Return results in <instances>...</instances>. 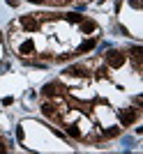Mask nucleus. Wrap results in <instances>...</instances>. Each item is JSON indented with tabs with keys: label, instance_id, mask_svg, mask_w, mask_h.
I'll return each instance as SVG.
<instances>
[{
	"label": "nucleus",
	"instance_id": "nucleus-7",
	"mask_svg": "<svg viewBox=\"0 0 143 154\" xmlns=\"http://www.w3.org/2000/svg\"><path fill=\"white\" fill-rule=\"evenodd\" d=\"M95 44H97L95 39H88V42H83V44L78 46V53H88V51H92V48H95Z\"/></svg>",
	"mask_w": 143,
	"mask_h": 154
},
{
	"label": "nucleus",
	"instance_id": "nucleus-4",
	"mask_svg": "<svg viewBox=\"0 0 143 154\" xmlns=\"http://www.w3.org/2000/svg\"><path fill=\"white\" fill-rule=\"evenodd\" d=\"M16 51H19V55H21V58H28V55H35V44L30 42V39H26L23 44H19V48H16Z\"/></svg>",
	"mask_w": 143,
	"mask_h": 154
},
{
	"label": "nucleus",
	"instance_id": "nucleus-3",
	"mask_svg": "<svg viewBox=\"0 0 143 154\" xmlns=\"http://www.w3.org/2000/svg\"><path fill=\"white\" fill-rule=\"evenodd\" d=\"M65 92V88L60 83H49V85H44V90H42V94L44 97H49V99H56V97H60Z\"/></svg>",
	"mask_w": 143,
	"mask_h": 154
},
{
	"label": "nucleus",
	"instance_id": "nucleus-12",
	"mask_svg": "<svg viewBox=\"0 0 143 154\" xmlns=\"http://www.w3.org/2000/svg\"><path fill=\"white\" fill-rule=\"evenodd\" d=\"M0 42H2V35H0Z\"/></svg>",
	"mask_w": 143,
	"mask_h": 154
},
{
	"label": "nucleus",
	"instance_id": "nucleus-9",
	"mask_svg": "<svg viewBox=\"0 0 143 154\" xmlns=\"http://www.w3.org/2000/svg\"><path fill=\"white\" fill-rule=\"evenodd\" d=\"M67 134H69L72 138H83V134H81V129H78L76 124H69V127H67Z\"/></svg>",
	"mask_w": 143,
	"mask_h": 154
},
{
	"label": "nucleus",
	"instance_id": "nucleus-2",
	"mask_svg": "<svg viewBox=\"0 0 143 154\" xmlns=\"http://www.w3.org/2000/svg\"><path fill=\"white\" fill-rule=\"evenodd\" d=\"M138 115H141L138 108H125L122 113H120V124H122V127H129V124H134L138 120Z\"/></svg>",
	"mask_w": 143,
	"mask_h": 154
},
{
	"label": "nucleus",
	"instance_id": "nucleus-11",
	"mask_svg": "<svg viewBox=\"0 0 143 154\" xmlns=\"http://www.w3.org/2000/svg\"><path fill=\"white\" fill-rule=\"evenodd\" d=\"M30 2H35V5H44V2H49V0H30Z\"/></svg>",
	"mask_w": 143,
	"mask_h": 154
},
{
	"label": "nucleus",
	"instance_id": "nucleus-6",
	"mask_svg": "<svg viewBox=\"0 0 143 154\" xmlns=\"http://www.w3.org/2000/svg\"><path fill=\"white\" fill-rule=\"evenodd\" d=\"M81 30H83L85 32V35H88V32H97V23H95V21H90V19H88V21H81Z\"/></svg>",
	"mask_w": 143,
	"mask_h": 154
},
{
	"label": "nucleus",
	"instance_id": "nucleus-8",
	"mask_svg": "<svg viewBox=\"0 0 143 154\" xmlns=\"http://www.w3.org/2000/svg\"><path fill=\"white\" fill-rule=\"evenodd\" d=\"M120 134V127H111V129H104L102 131V138H116Z\"/></svg>",
	"mask_w": 143,
	"mask_h": 154
},
{
	"label": "nucleus",
	"instance_id": "nucleus-10",
	"mask_svg": "<svg viewBox=\"0 0 143 154\" xmlns=\"http://www.w3.org/2000/svg\"><path fill=\"white\" fill-rule=\"evenodd\" d=\"M67 21H72V23H81V21H83V16H81V14H69V16H67Z\"/></svg>",
	"mask_w": 143,
	"mask_h": 154
},
{
	"label": "nucleus",
	"instance_id": "nucleus-1",
	"mask_svg": "<svg viewBox=\"0 0 143 154\" xmlns=\"http://www.w3.org/2000/svg\"><path fill=\"white\" fill-rule=\"evenodd\" d=\"M125 60H127V55H125L122 51H109L106 53V67H113V69H118V67H122Z\"/></svg>",
	"mask_w": 143,
	"mask_h": 154
},
{
	"label": "nucleus",
	"instance_id": "nucleus-5",
	"mask_svg": "<svg viewBox=\"0 0 143 154\" xmlns=\"http://www.w3.org/2000/svg\"><path fill=\"white\" fill-rule=\"evenodd\" d=\"M19 26L26 28V30H37V28H39V21L35 19V16H21V19H19Z\"/></svg>",
	"mask_w": 143,
	"mask_h": 154
}]
</instances>
